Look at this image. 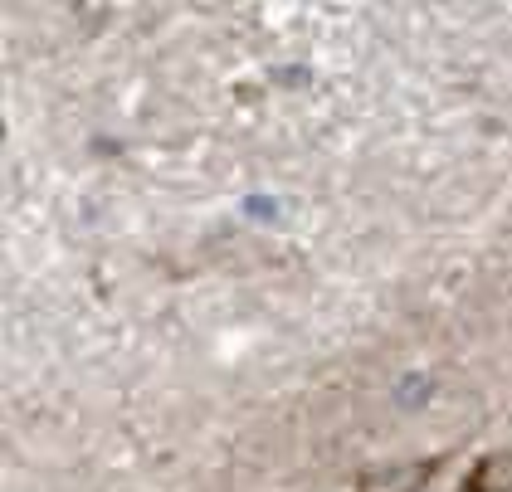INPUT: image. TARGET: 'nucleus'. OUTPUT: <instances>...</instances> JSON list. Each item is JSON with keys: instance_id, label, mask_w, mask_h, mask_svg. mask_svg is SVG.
<instances>
[{"instance_id": "f03ea898", "label": "nucleus", "mask_w": 512, "mask_h": 492, "mask_svg": "<svg viewBox=\"0 0 512 492\" xmlns=\"http://www.w3.org/2000/svg\"><path fill=\"white\" fill-rule=\"evenodd\" d=\"M464 492H512V449L478 458L473 473H469V483H464Z\"/></svg>"}, {"instance_id": "f257e3e1", "label": "nucleus", "mask_w": 512, "mask_h": 492, "mask_svg": "<svg viewBox=\"0 0 512 492\" xmlns=\"http://www.w3.org/2000/svg\"><path fill=\"white\" fill-rule=\"evenodd\" d=\"M434 478V458H415V463H386V468H366L356 478V492H425Z\"/></svg>"}]
</instances>
